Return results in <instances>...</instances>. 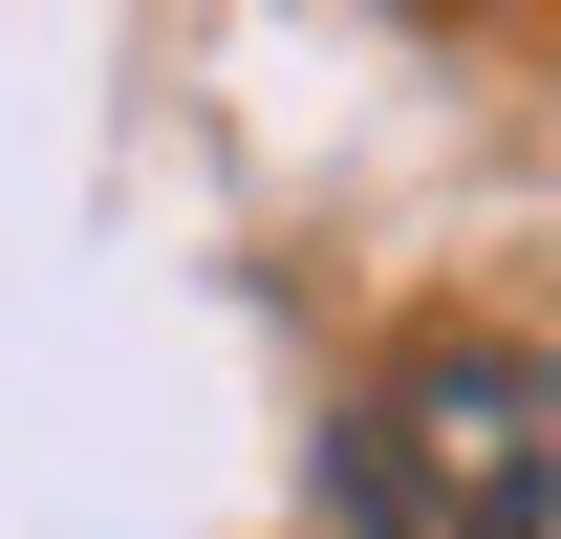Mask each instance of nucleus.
Segmentation results:
<instances>
[{"mask_svg": "<svg viewBox=\"0 0 561 539\" xmlns=\"http://www.w3.org/2000/svg\"><path fill=\"white\" fill-rule=\"evenodd\" d=\"M389 474L432 539H561V345H411Z\"/></svg>", "mask_w": 561, "mask_h": 539, "instance_id": "1", "label": "nucleus"}]
</instances>
